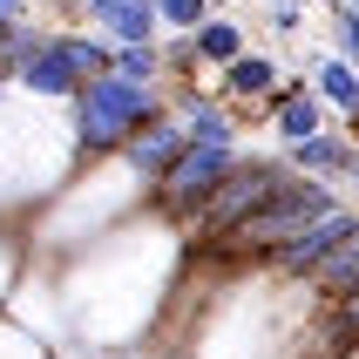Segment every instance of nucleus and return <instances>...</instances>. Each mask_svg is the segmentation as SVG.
Here are the masks:
<instances>
[{
	"label": "nucleus",
	"mask_w": 359,
	"mask_h": 359,
	"mask_svg": "<svg viewBox=\"0 0 359 359\" xmlns=\"http://www.w3.org/2000/svg\"><path fill=\"white\" fill-rule=\"evenodd\" d=\"M190 231L170 224L149 203L136 217H122L116 231H102L95 244H81L68 258L41 264V285L55 292L61 325L88 346H136L149 325L170 312V285H177V258Z\"/></svg>",
	"instance_id": "nucleus-1"
},
{
	"label": "nucleus",
	"mask_w": 359,
	"mask_h": 359,
	"mask_svg": "<svg viewBox=\"0 0 359 359\" xmlns=\"http://www.w3.org/2000/svg\"><path fill=\"white\" fill-rule=\"evenodd\" d=\"M81 170V142L68 102H48L34 88H0V224H27L61 183Z\"/></svg>",
	"instance_id": "nucleus-2"
},
{
	"label": "nucleus",
	"mask_w": 359,
	"mask_h": 359,
	"mask_svg": "<svg viewBox=\"0 0 359 359\" xmlns=\"http://www.w3.org/2000/svg\"><path fill=\"white\" fill-rule=\"evenodd\" d=\"M68 116H75L81 163H102V156H122L136 129L170 116V88H163V81H129V75L109 68V75L81 81V95L68 102Z\"/></svg>",
	"instance_id": "nucleus-3"
},
{
	"label": "nucleus",
	"mask_w": 359,
	"mask_h": 359,
	"mask_svg": "<svg viewBox=\"0 0 359 359\" xmlns=\"http://www.w3.org/2000/svg\"><path fill=\"white\" fill-rule=\"evenodd\" d=\"M339 203H346V183H325V177L292 170V183H285L264 210H251L244 224H231V231H224V238H210L203 251H210V258H238V264H244V258H264V264H271V251H278V244H292L312 217L339 210Z\"/></svg>",
	"instance_id": "nucleus-4"
},
{
	"label": "nucleus",
	"mask_w": 359,
	"mask_h": 359,
	"mask_svg": "<svg viewBox=\"0 0 359 359\" xmlns=\"http://www.w3.org/2000/svg\"><path fill=\"white\" fill-rule=\"evenodd\" d=\"M285 183H292V156L285 149H271V156H238L231 163V177L210 190V203L197 210V224H190V244H210L224 238L231 224H244L251 210H264V203L278 197Z\"/></svg>",
	"instance_id": "nucleus-5"
},
{
	"label": "nucleus",
	"mask_w": 359,
	"mask_h": 359,
	"mask_svg": "<svg viewBox=\"0 0 359 359\" xmlns=\"http://www.w3.org/2000/svg\"><path fill=\"white\" fill-rule=\"evenodd\" d=\"M238 156H244V136H238V142H190V149L177 156V170L149 190V203H156L170 224H183V231H190V224H197V210L210 203V190L231 177V163H238Z\"/></svg>",
	"instance_id": "nucleus-6"
},
{
	"label": "nucleus",
	"mask_w": 359,
	"mask_h": 359,
	"mask_svg": "<svg viewBox=\"0 0 359 359\" xmlns=\"http://www.w3.org/2000/svg\"><path fill=\"white\" fill-rule=\"evenodd\" d=\"M353 231H359V210H353V203H339V210L312 217L292 244H278V251H271V278H312V271H319V264L332 258Z\"/></svg>",
	"instance_id": "nucleus-7"
},
{
	"label": "nucleus",
	"mask_w": 359,
	"mask_h": 359,
	"mask_svg": "<svg viewBox=\"0 0 359 359\" xmlns=\"http://www.w3.org/2000/svg\"><path fill=\"white\" fill-rule=\"evenodd\" d=\"M285 88V61L278 55H258V48H244L231 68H217V95L238 109V116H264Z\"/></svg>",
	"instance_id": "nucleus-8"
},
{
	"label": "nucleus",
	"mask_w": 359,
	"mask_h": 359,
	"mask_svg": "<svg viewBox=\"0 0 359 359\" xmlns=\"http://www.w3.org/2000/svg\"><path fill=\"white\" fill-rule=\"evenodd\" d=\"M285 156H292V170H305V177L346 183V170H353V156H359V129L353 122H325V129H312L305 142H285Z\"/></svg>",
	"instance_id": "nucleus-9"
},
{
	"label": "nucleus",
	"mask_w": 359,
	"mask_h": 359,
	"mask_svg": "<svg viewBox=\"0 0 359 359\" xmlns=\"http://www.w3.org/2000/svg\"><path fill=\"white\" fill-rule=\"evenodd\" d=\"M325 122H339L332 109L319 102V88L312 81H299V75H285V88H278V102L264 109V129H271V142H305L312 129H325Z\"/></svg>",
	"instance_id": "nucleus-10"
},
{
	"label": "nucleus",
	"mask_w": 359,
	"mask_h": 359,
	"mask_svg": "<svg viewBox=\"0 0 359 359\" xmlns=\"http://www.w3.org/2000/svg\"><path fill=\"white\" fill-rule=\"evenodd\" d=\"M183 149H190V129H183V122H177V109H170V116H156L149 129H136L122 156H129V170H136L149 190H156V183L177 170V156H183Z\"/></svg>",
	"instance_id": "nucleus-11"
},
{
	"label": "nucleus",
	"mask_w": 359,
	"mask_h": 359,
	"mask_svg": "<svg viewBox=\"0 0 359 359\" xmlns=\"http://www.w3.org/2000/svg\"><path fill=\"white\" fill-rule=\"evenodd\" d=\"M75 7L88 14V27H95L102 41H116V48H129V41H163L156 0H75Z\"/></svg>",
	"instance_id": "nucleus-12"
},
{
	"label": "nucleus",
	"mask_w": 359,
	"mask_h": 359,
	"mask_svg": "<svg viewBox=\"0 0 359 359\" xmlns=\"http://www.w3.org/2000/svg\"><path fill=\"white\" fill-rule=\"evenodd\" d=\"M14 81H20V88H34V95H48V102H75L81 95V68L55 48V27H48V41L14 68Z\"/></svg>",
	"instance_id": "nucleus-13"
},
{
	"label": "nucleus",
	"mask_w": 359,
	"mask_h": 359,
	"mask_svg": "<svg viewBox=\"0 0 359 359\" xmlns=\"http://www.w3.org/2000/svg\"><path fill=\"white\" fill-rule=\"evenodd\" d=\"M305 81L319 88V102H325V109H332L339 122H353V129H359V68L339 55V48L312 55V75H305Z\"/></svg>",
	"instance_id": "nucleus-14"
},
{
	"label": "nucleus",
	"mask_w": 359,
	"mask_h": 359,
	"mask_svg": "<svg viewBox=\"0 0 359 359\" xmlns=\"http://www.w3.org/2000/svg\"><path fill=\"white\" fill-rule=\"evenodd\" d=\"M190 48H197V61L210 68V81H217V68H231V61H238L244 48H251V34H244V20L210 14V20L197 27V34H190Z\"/></svg>",
	"instance_id": "nucleus-15"
},
{
	"label": "nucleus",
	"mask_w": 359,
	"mask_h": 359,
	"mask_svg": "<svg viewBox=\"0 0 359 359\" xmlns=\"http://www.w3.org/2000/svg\"><path fill=\"white\" fill-rule=\"evenodd\" d=\"M27 258H34V244H27V224H0V305L14 299V285L27 278Z\"/></svg>",
	"instance_id": "nucleus-16"
},
{
	"label": "nucleus",
	"mask_w": 359,
	"mask_h": 359,
	"mask_svg": "<svg viewBox=\"0 0 359 359\" xmlns=\"http://www.w3.org/2000/svg\"><path fill=\"white\" fill-rule=\"evenodd\" d=\"M0 359H55V346L41 339L20 312H0Z\"/></svg>",
	"instance_id": "nucleus-17"
},
{
	"label": "nucleus",
	"mask_w": 359,
	"mask_h": 359,
	"mask_svg": "<svg viewBox=\"0 0 359 359\" xmlns=\"http://www.w3.org/2000/svg\"><path fill=\"white\" fill-rule=\"evenodd\" d=\"M217 14L210 0H156V20H163V34H197L203 20Z\"/></svg>",
	"instance_id": "nucleus-18"
},
{
	"label": "nucleus",
	"mask_w": 359,
	"mask_h": 359,
	"mask_svg": "<svg viewBox=\"0 0 359 359\" xmlns=\"http://www.w3.org/2000/svg\"><path fill=\"white\" fill-rule=\"evenodd\" d=\"M325 27H332V48H339V55L359 68V7H346V0H325Z\"/></svg>",
	"instance_id": "nucleus-19"
},
{
	"label": "nucleus",
	"mask_w": 359,
	"mask_h": 359,
	"mask_svg": "<svg viewBox=\"0 0 359 359\" xmlns=\"http://www.w3.org/2000/svg\"><path fill=\"white\" fill-rule=\"evenodd\" d=\"M305 7H319V0H258V14L271 34H299L305 27Z\"/></svg>",
	"instance_id": "nucleus-20"
},
{
	"label": "nucleus",
	"mask_w": 359,
	"mask_h": 359,
	"mask_svg": "<svg viewBox=\"0 0 359 359\" xmlns=\"http://www.w3.org/2000/svg\"><path fill=\"white\" fill-rule=\"evenodd\" d=\"M0 20H34V0H0Z\"/></svg>",
	"instance_id": "nucleus-21"
},
{
	"label": "nucleus",
	"mask_w": 359,
	"mask_h": 359,
	"mask_svg": "<svg viewBox=\"0 0 359 359\" xmlns=\"http://www.w3.org/2000/svg\"><path fill=\"white\" fill-rule=\"evenodd\" d=\"M346 190H359V156H353V170H346Z\"/></svg>",
	"instance_id": "nucleus-22"
}]
</instances>
